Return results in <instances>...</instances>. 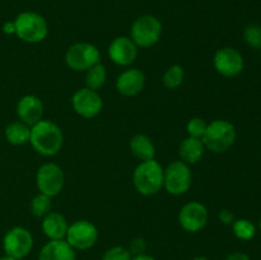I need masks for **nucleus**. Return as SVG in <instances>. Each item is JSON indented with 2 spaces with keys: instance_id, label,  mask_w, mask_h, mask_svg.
Segmentation results:
<instances>
[{
  "instance_id": "obj_1",
  "label": "nucleus",
  "mask_w": 261,
  "mask_h": 260,
  "mask_svg": "<svg viewBox=\"0 0 261 260\" xmlns=\"http://www.w3.org/2000/svg\"><path fill=\"white\" fill-rule=\"evenodd\" d=\"M30 143L40 154L51 157L58 154L64 144V135L59 125L51 120H41L31 126Z\"/></svg>"
},
{
  "instance_id": "obj_2",
  "label": "nucleus",
  "mask_w": 261,
  "mask_h": 260,
  "mask_svg": "<svg viewBox=\"0 0 261 260\" xmlns=\"http://www.w3.org/2000/svg\"><path fill=\"white\" fill-rule=\"evenodd\" d=\"M163 170L155 160L142 161L133 173L135 190L144 196H152L163 188Z\"/></svg>"
},
{
  "instance_id": "obj_3",
  "label": "nucleus",
  "mask_w": 261,
  "mask_h": 260,
  "mask_svg": "<svg viewBox=\"0 0 261 260\" xmlns=\"http://www.w3.org/2000/svg\"><path fill=\"white\" fill-rule=\"evenodd\" d=\"M236 127L232 122L227 120H214L208 124L205 134L203 137V143L205 149L214 153H224L236 142Z\"/></svg>"
},
{
  "instance_id": "obj_4",
  "label": "nucleus",
  "mask_w": 261,
  "mask_h": 260,
  "mask_svg": "<svg viewBox=\"0 0 261 260\" xmlns=\"http://www.w3.org/2000/svg\"><path fill=\"white\" fill-rule=\"evenodd\" d=\"M15 35L28 43H38L47 37L48 24L45 18L36 12H23L14 19Z\"/></svg>"
},
{
  "instance_id": "obj_5",
  "label": "nucleus",
  "mask_w": 261,
  "mask_h": 260,
  "mask_svg": "<svg viewBox=\"0 0 261 260\" xmlns=\"http://www.w3.org/2000/svg\"><path fill=\"white\" fill-rule=\"evenodd\" d=\"M162 36V23L152 14L138 17L130 28V38L138 47H152Z\"/></svg>"
},
{
  "instance_id": "obj_6",
  "label": "nucleus",
  "mask_w": 261,
  "mask_h": 260,
  "mask_svg": "<svg viewBox=\"0 0 261 260\" xmlns=\"http://www.w3.org/2000/svg\"><path fill=\"white\" fill-rule=\"evenodd\" d=\"M193 183V175L188 163L175 161L163 170V188L171 195H182L188 193Z\"/></svg>"
},
{
  "instance_id": "obj_7",
  "label": "nucleus",
  "mask_w": 261,
  "mask_h": 260,
  "mask_svg": "<svg viewBox=\"0 0 261 260\" xmlns=\"http://www.w3.org/2000/svg\"><path fill=\"white\" fill-rule=\"evenodd\" d=\"M99 50L89 42H76L71 45L65 53V63L75 71H87L89 68L99 63Z\"/></svg>"
},
{
  "instance_id": "obj_8",
  "label": "nucleus",
  "mask_w": 261,
  "mask_h": 260,
  "mask_svg": "<svg viewBox=\"0 0 261 260\" xmlns=\"http://www.w3.org/2000/svg\"><path fill=\"white\" fill-rule=\"evenodd\" d=\"M64 183H65L64 171L56 163H45L38 168L37 173H36V184H37L38 190L50 198L61 193Z\"/></svg>"
},
{
  "instance_id": "obj_9",
  "label": "nucleus",
  "mask_w": 261,
  "mask_h": 260,
  "mask_svg": "<svg viewBox=\"0 0 261 260\" xmlns=\"http://www.w3.org/2000/svg\"><path fill=\"white\" fill-rule=\"evenodd\" d=\"M65 240L74 250H88L98 240V229L92 222L81 219L69 224Z\"/></svg>"
},
{
  "instance_id": "obj_10",
  "label": "nucleus",
  "mask_w": 261,
  "mask_h": 260,
  "mask_svg": "<svg viewBox=\"0 0 261 260\" xmlns=\"http://www.w3.org/2000/svg\"><path fill=\"white\" fill-rule=\"evenodd\" d=\"M33 247V237L24 227H13L3 239V249L5 255L20 260L27 256Z\"/></svg>"
},
{
  "instance_id": "obj_11",
  "label": "nucleus",
  "mask_w": 261,
  "mask_h": 260,
  "mask_svg": "<svg viewBox=\"0 0 261 260\" xmlns=\"http://www.w3.org/2000/svg\"><path fill=\"white\" fill-rule=\"evenodd\" d=\"M71 106L79 116L84 119H93L101 112L103 101L99 93L87 87L78 89L71 97Z\"/></svg>"
},
{
  "instance_id": "obj_12",
  "label": "nucleus",
  "mask_w": 261,
  "mask_h": 260,
  "mask_svg": "<svg viewBox=\"0 0 261 260\" xmlns=\"http://www.w3.org/2000/svg\"><path fill=\"white\" fill-rule=\"evenodd\" d=\"M208 209L199 201L186 203L178 213V223L186 232L195 233L201 231L208 223Z\"/></svg>"
},
{
  "instance_id": "obj_13",
  "label": "nucleus",
  "mask_w": 261,
  "mask_h": 260,
  "mask_svg": "<svg viewBox=\"0 0 261 260\" xmlns=\"http://www.w3.org/2000/svg\"><path fill=\"white\" fill-rule=\"evenodd\" d=\"M213 65L221 75L233 78L244 70L245 63L239 50L233 47H222L214 54Z\"/></svg>"
},
{
  "instance_id": "obj_14",
  "label": "nucleus",
  "mask_w": 261,
  "mask_h": 260,
  "mask_svg": "<svg viewBox=\"0 0 261 260\" xmlns=\"http://www.w3.org/2000/svg\"><path fill=\"white\" fill-rule=\"evenodd\" d=\"M109 56L116 65L129 66L138 56V46L126 36L114 38L109 45Z\"/></svg>"
},
{
  "instance_id": "obj_15",
  "label": "nucleus",
  "mask_w": 261,
  "mask_h": 260,
  "mask_svg": "<svg viewBox=\"0 0 261 260\" xmlns=\"http://www.w3.org/2000/svg\"><path fill=\"white\" fill-rule=\"evenodd\" d=\"M17 115L24 124L33 126L43 117V103L40 97L35 94H25L18 101Z\"/></svg>"
},
{
  "instance_id": "obj_16",
  "label": "nucleus",
  "mask_w": 261,
  "mask_h": 260,
  "mask_svg": "<svg viewBox=\"0 0 261 260\" xmlns=\"http://www.w3.org/2000/svg\"><path fill=\"white\" fill-rule=\"evenodd\" d=\"M145 75L137 68H130L122 71L116 79V89L125 97H134L143 91Z\"/></svg>"
},
{
  "instance_id": "obj_17",
  "label": "nucleus",
  "mask_w": 261,
  "mask_h": 260,
  "mask_svg": "<svg viewBox=\"0 0 261 260\" xmlns=\"http://www.w3.org/2000/svg\"><path fill=\"white\" fill-rule=\"evenodd\" d=\"M38 260H75V250L66 240H50L41 249Z\"/></svg>"
},
{
  "instance_id": "obj_18",
  "label": "nucleus",
  "mask_w": 261,
  "mask_h": 260,
  "mask_svg": "<svg viewBox=\"0 0 261 260\" xmlns=\"http://www.w3.org/2000/svg\"><path fill=\"white\" fill-rule=\"evenodd\" d=\"M68 221L59 212H50L42 219V232L50 240H64L68 231Z\"/></svg>"
},
{
  "instance_id": "obj_19",
  "label": "nucleus",
  "mask_w": 261,
  "mask_h": 260,
  "mask_svg": "<svg viewBox=\"0 0 261 260\" xmlns=\"http://www.w3.org/2000/svg\"><path fill=\"white\" fill-rule=\"evenodd\" d=\"M204 152H205V145H204L203 140L193 137L185 138L178 148L181 161L188 165L198 163L204 155Z\"/></svg>"
},
{
  "instance_id": "obj_20",
  "label": "nucleus",
  "mask_w": 261,
  "mask_h": 260,
  "mask_svg": "<svg viewBox=\"0 0 261 260\" xmlns=\"http://www.w3.org/2000/svg\"><path fill=\"white\" fill-rule=\"evenodd\" d=\"M130 152L140 161L154 160L155 157V147L148 135L137 134L130 139L129 143Z\"/></svg>"
},
{
  "instance_id": "obj_21",
  "label": "nucleus",
  "mask_w": 261,
  "mask_h": 260,
  "mask_svg": "<svg viewBox=\"0 0 261 260\" xmlns=\"http://www.w3.org/2000/svg\"><path fill=\"white\" fill-rule=\"evenodd\" d=\"M31 126L23 121L10 122L5 127V138L12 145H23L30 142Z\"/></svg>"
},
{
  "instance_id": "obj_22",
  "label": "nucleus",
  "mask_w": 261,
  "mask_h": 260,
  "mask_svg": "<svg viewBox=\"0 0 261 260\" xmlns=\"http://www.w3.org/2000/svg\"><path fill=\"white\" fill-rule=\"evenodd\" d=\"M106 79H107L106 68H105V65H102L101 63H98L86 71V79H84V83H86L87 88L93 89V91H98V89L102 88L103 84L106 83Z\"/></svg>"
},
{
  "instance_id": "obj_23",
  "label": "nucleus",
  "mask_w": 261,
  "mask_h": 260,
  "mask_svg": "<svg viewBox=\"0 0 261 260\" xmlns=\"http://www.w3.org/2000/svg\"><path fill=\"white\" fill-rule=\"evenodd\" d=\"M185 71L181 65H171L163 74V86L168 89H176L184 83Z\"/></svg>"
},
{
  "instance_id": "obj_24",
  "label": "nucleus",
  "mask_w": 261,
  "mask_h": 260,
  "mask_svg": "<svg viewBox=\"0 0 261 260\" xmlns=\"http://www.w3.org/2000/svg\"><path fill=\"white\" fill-rule=\"evenodd\" d=\"M232 231L233 235L240 240H244V241H249V240L254 239L255 235H256V227L249 219H236V221L232 223Z\"/></svg>"
},
{
  "instance_id": "obj_25",
  "label": "nucleus",
  "mask_w": 261,
  "mask_h": 260,
  "mask_svg": "<svg viewBox=\"0 0 261 260\" xmlns=\"http://www.w3.org/2000/svg\"><path fill=\"white\" fill-rule=\"evenodd\" d=\"M30 208L33 216L37 217V218H43L51 212V198L42 193L37 194L31 200Z\"/></svg>"
},
{
  "instance_id": "obj_26",
  "label": "nucleus",
  "mask_w": 261,
  "mask_h": 260,
  "mask_svg": "<svg viewBox=\"0 0 261 260\" xmlns=\"http://www.w3.org/2000/svg\"><path fill=\"white\" fill-rule=\"evenodd\" d=\"M244 40L255 50H261V25L249 24L244 30Z\"/></svg>"
},
{
  "instance_id": "obj_27",
  "label": "nucleus",
  "mask_w": 261,
  "mask_h": 260,
  "mask_svg": "<svg viewBox=\"0 0 261 260\" xmlns=\"http://www.w3.org/2000/svg\"><path fill=\"white\" fill-rule=\"evenodd\" d=\"M206 126H208V124H206L201 117H193V119H190L188 121L186 132H188L189 137L203 139L204 134H205Z\"/></svg>"
},
{
  "instance_id": "obj_28",
  "label": "nucleus",
  "mask_w": 261,
  "mask_h": 260,
  "mask_svg": "<svg viewBox=\"0 0 261 260\" xmlns=\"http://www.w3.org/2000/svg\"><path fill=\"white\" fill-rule=\"evenodd\" d=\"M132 254L124 246L110 247L102 255V260H132Z\"/></svg>"
},
{
  "instance_id": "obj_29",
  "label": "nucleus",
  "mask_w": 261,
  "mask_h": 260,
  "mask_svg": "<svg viewBox=\"0 0 261 260\" xmlns=\"http://www.w3.org/2000/svg\"><path fill=\"white\" fill-rule=\"evenodd\" d=\"M145 249H147V244H145V240L142 237H137V239H133L130 242L129 251L132 254V256H137V255L145 254Z\"/></svg>"
},
{
  "instance_id": "obj_30",
  "label": "nucleus",
  "mask_w": 261,
  "mask_h": 260,
  "mask_svg": "<svg viewBox=\"0 0 261 260\" xmlns=\"http://www.w3.org/2000/svg\"><path fill=\"white\" fill-rule=\"evenodd\" d=\"M219 221L223 224H232L234 222V216L229 209H222L219 212Z\"/></svg>"
},
{
  "instance_id": "obj_31",
  "label": "nucleus",
  "mask_w": 261,
  "mask_h": 260,
  "mask_svg": "<svg viewBox=\"0 0 261 260\" xmlns=\"http://www.w3.org/2000/svg\"><path fill=\"white\" fill-rule=\"evenodd\" d=\"M226 260H251V257H250L247 254H245V252L236 251V252H232V254H229L228 256H227Z\"/></svg>"
},
{
  "instance_id": "obj_32",
  "label": "nucleus",
  "mask_w": 261,
  "mask_h": 260,
  "mask_svg": "<svg viewBox=\"0 0 261 260\" xmlns=\"http://www.w3.org/2000/svg\"><path fill=\"white\" fill-rule=\"evenodd\" d=\"M3 32L7 35H15V24L14 20L13 22H5L3 25Z\"/></svg>"
},
{
  "instance_id": "obj_33",
  "label": "nucleus",
  "mask_w": 261,
  "mask_h": 260,
  "mask_svg": "<svg viewBox=\"0 0 261 260\" xmlns=\"http://www.w3.org/2000/svg\"><path fill=\"white\" fill-rule=\"evenodd\" d=\"M132 260H157V259H154V257L150 256V255L142 254V255H137V256H133Z\"/></svg>"
},
{
  "instance_id": "obj_34",
  "label": "nucleus",
  "mask_w": 261,
  "mask_h": 260,
  "mask_svg": "<svg viewBox=\"0 0 261 260\" xmlns=\"http://www.w3.org/2000/svg\"><path fill=\"white\" fill-rule=\"evenodd\" d=\"M0 260H17V259L9 256V255H4V256H0Z\"/></svg>"
},
{
  "instance_id": "obj_35",
  "label": "nucleus",
  "mask_w": 261,
  "mask_h": 260,
  "mask_svg": "<svg viewBox=\"0 0 261 260\" xmlns=\"http://www.w3.org/2000/svg\"><path fill=\"white\" fill-rule=\"evenodd\" d=\"M191 260H209L208 257H205V256H196V257H194V259H191Z\"/></svg>"
},
{
  "instance_id": "obj_36",
  "label": "nucleus",
  "mask_w": 261,
  "mask_h": 260,
  "mask_svg": "<svg viewBox=\"0 0 261 260\" xmlns=\"http://www.w3.org/2000/svg\"><path fill=\"white\" fill-rule=\"evenodd\" d=\"M259 227H260V229H261V219H260V222H259Z\"/></svg>"
},
{
  "instance_id": "obj_37",
  "label": "nucleus",
  "mask_w": 261,
  "mask_h": 260,
  "mask_svg": "<svg viewBox=\"0 0 261 260\" xmlns=\"http://www.w3.org/2000/svg\"><path fill=\"white\" fill-rule=\"evenodd\" d=\"M260 56H261V50H260Z\"/></svg>"
}]
</instances>
